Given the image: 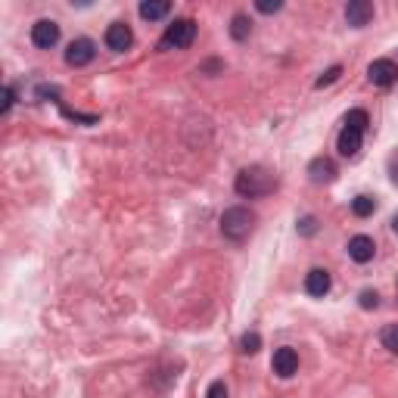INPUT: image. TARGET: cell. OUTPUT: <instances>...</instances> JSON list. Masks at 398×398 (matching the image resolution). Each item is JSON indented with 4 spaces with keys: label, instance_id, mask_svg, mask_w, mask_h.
<instances>
[{
    "label": "cell",
    "instance_id": "1",
    "mask_svg": "<svg viewBox=\"0 0 398 398\" xmlns=\"http://www.w3.org/2000/svg\"><path fill=\"white\" fill-rule=\"evenodd\" d=\"M237 193L243 199H258V196H268L277 190V177L271 175L268 168H262V165H249V168H243L240 175H237Z\"/></svg>",
    "mask_w": 398,
    "mask_h": 398
},
{
    "label": "cell",
    "instance_id": "2",
    "mask_svg": "<svg viewBox=\"0 0 398 398\" xmlns=\"http://www.w3.org/2000/svg\"><path fill=\"white\" fill-rule=\"evenodd\" d=\"M252 230H255V212L246 209V205H234L221 215V234L230 243H243Z\"/></svg>",
    "mask_w": 398,
    "mask_h": 398
},
{
    "label": "cell",
    "instance_id": "3",
    "mask_svg": "<svg viewBox=\"0 0 398 398\" xmlns=\"http://www.w3.org/2000/svg\"><path fill=\"white\" fill-rule=\"evenodd\" d=\"M196 38V22L193 19H175V25H168V31L159 41V50H187Z\"/></svg>",
    "mask_w": 398,
    "mask_h": 398
},
{
    "label": "cell",
    "instance_id": "4",
    "mask_svg": "<svg viewBox=\"0 0 398 398\" xmlns=\"http://www.w3.org/2000/svg\"><path fill=\"white\" fill-rule=\"evenodd\" d=\"M94 56H97V44L90 41V38H78V41H72L69 50H65V63L75 65V69L88 65Z\"/></svg>",
    "mask_w": 398,
    "mask_h": 398
},
{
    "label": "cell",
    "instance_id": "5",
    "mask_svg": "<svg viewBox=\"0 0 398 398\" xmlns=\"http://www.w3.org/2000/svg\"><path fill=\"white\" fill-rule=\"evenodd\" d=\"M367 78L376 84V88H389V84H395L398 78V65L392 59H374L367 69Z\"/></svg>",
    "mask_w": 398,
    "mask_h": 398
},
{
    "label": "cell",
    "instance_id": "6",
    "mask_svg": "<svg viewBox=\"0 0 398 398\" xmlns=\"http://www.w3.org/2000/svg\"><path fill=\"white\" fill-rule=\"evenodd\" d=\"M31 41H35V47L50 50L53 44L59 41V25L53 22V19H41V22H35V25H31Z\"/></svg>",
    "mask_w": 398,
    "mask_h": 398
},
{
    "label": "cell",
    "instance_id": "7",
    "mask_svg": "<svg viewBox=\"0 0 398 398\" xmlns=\"http://www.w3.org/2000/svg\"><path fill=\"white\" fill-rule=\"evenodd\" d=\"M131 44H134V31H131L125 22H112L109 29H106V47H109V50L125 53Z\"/></svg>",
    "mask_w": 398,
    "mask_h": 398
},
{
    "label": "cell",
    "instance_id": "8",
    "mask_svg": "<svg viewBox=\"0 0 398 398\" xmlns=\"http://www.w3.org/2000/svg\"><path fill=\"white\" fill-rule=\"evenodd\" d=\"M271 367H274V374L280 376V380H289V376L298 370V355H296V349H289V346H283V349H277L274 351V361H271Z\"/></svg>",
    "mask_w": 398,
    "mask_h": 398
},
{
    "label": "cell",
    "instance_id": "9",
    "mask_svg": "<svg viewBox=\"0 0 398 398\" xmlns=\"http://www.w3.org/2000/svg\"><path fill=\"white\" fill-rule=\"evenodd\" d=\"M370 19H374V3H367V0H351L346 6V22L355 29H364Z\"/></svg>",
    "mask_w": 398,
    "mask_h": 398
},
{
    "label": "cell",
    "instance_id": "10",
    "mask_svg": "<svg viewBox=\"0 0 398 398\" xmlns=\"http://www.w3.org/2000/svg\"><path fill=\"white\" fill-rule=\"evenodd\" d=\"M374 252H376V243L370 240V237L358 234V237H351V240H349V255L355 258L358 264H367L370 258H374Z\"/></svg>",
    "mask_w": 398,
    "mask_h": 398
},
{
    "label": "cell",
    "instance_id": "11",
    "mask_svg": "<svg viewBox=\"0 0 398 398\" xmlns=\"http://www.w3.org/2000/svg\"><path fill=\"white\" fill-rule=\"evenodd\" d=\"M330 287H333V280H330V274L324 268H315L308 277H305V289H308V296H315V298H324L330 293Z\"/></svg>",
    "mask_w": 398,
    "mask_h": 398
},
{
    "label": "cell",
    "instance_id": "12",
    "mask_svg": "<svg viewBox=\"0 0 398 398\" xmlns=\"http://www.w3.org/2000/svg\"><path fill=\"white\" fill-rule=\"evenodd\" d=\"M308 175H311V181H315V184H330V181L336 177V165H333V159L317 156L315 162L308 165Z\"/></svg>",
    "mask_w": 398,
    "mask_h": 398
},
{
    "label": "cell",
    "instance_id": "13",
    "mask_svg": "<svg viewBox=\"0 0 398 398\" xmlns=\"http://www.w3.org/2000/svg\"><path fill=\"white\" fill-rule=\"evenodd\" d=\"M361 141H364L361 131L342 128V131H340V143H336V147H340V152H342L346 159H351V156H358V150H361Z\"/></svg>",
    "mask_w": 398,
    "mask_h": 398
},
{
    "label": "cell",
    "instance_id": "14",
    "mask_svg": "<svg viewBox=\"0 0 398 398\" xmlns=\"http://www.w3.org/2000/svg\"><path fill=\"white\" fill-rule=\"evenodd\" d=\"M168 10H171L168 0H143V3H141V16L150 19V22H156V19L168 16Z\"/></svg>",
    "mask_w": 398,
    "mask_h": 398
},
{
    "label": "cell",
    "instance_id": "15",
    "mask_svg": "<svg viewBox=\"0 0 398 398\" xmlns=\"http://www.w3.org/2000/svg\"><path fill=\"white\" fill-rule=\"evenodd\" d=\"M249 35H252V19L246 13H237V16L230 19V38H234V41H246Z\"/></svg>",
    "mask_w": 398,
    "mask_h": 398
},
{
    "label": "cell",
    "instance_id": "16",
    "mask_svg": "<svg viewBox=\"0 0 398 398\" xmlns=\"http://www.w3.org/2000/svg\"><path fill=\"white\" fill-rule=\"evenodd\" d=\"M374 209H376V199L374 196H355V199H351V212H355L358 218L374 215Z\"/></svg>",
    "mask_w": 398,
    "mask_h": 398
},
{
    "label": "cell",
    "instance_id": "17",
    "mask_svg": "<svg viewBox=\"0 0 398 398\" xmlns=\"http://www.w3.org/2000/svg\"><path fill=\"white\" fill-rule=\"evenodd\" d=\"M367 125H370V118H367V112L364 109H351L349 116H346V128H355V131H367Z\"/></svg>",
    "mask_w": 398,
    "mask_h": 398
},
{
    "label": "cell",
    "instance_id": "18",
    "mask_svg": "<svg viewBox=\"0 0 398 398\" xmlns=\"http://www.w3.org/2000/svg\"><path fill=\"white\" fill-rule=\"evenodd\" d=\"M258 349H262V336H258V333H243V340H240L243 355H255Z\"/></svg>",
    "mask_w": 398,
    "mask_h": 398
},
{
    "label": "cell",
    "instance_id": "19",
    "mask_svg": "<svg viewBox=\"0 0 398 398\" xmlns=\"http://www.w3.org/2000/svg\"><path fill=\"white\" fill-rule=\"evenodd\" d=\"M380 342H383V349L398 351V324H392V327L383 330V333H380Z\"/></svg>",
    "mask_w": 398,
    "mask_h": 398
},
{
    "label": "cell",
    "instance_id": "20",
    "mask_svg": "<svg viewBox=\"0 0 398 398\" xmlns=\"http://www.w3.org/2000/svg\"><path fill=\"white\" fill-rule=\"evenodd\" d=\"M296 230H298V234H302V237H315V234H317V218H315V215H305V218H298Z\"/></svg>",
    "mask_w": 398,
    "mask_h": 398
},
{
    "label": "cell",
    "instance_id": "21",
    "mask_svg": "<svg viewBox=\"0 0 398 398\" xmlns=\"http://www.w3.org/2000/svg\"><path fill=\"white\" fill-rule=\"evenodd\" d=\"M340 75H342V65H333V69H327L321 78H317V88H327V84H333Z\"/></svg>",
    "mask_w": 398,
    "mask_h": 398
},
{
    "label": "cell",
    "instance_id": "22",
    "mask_svg": "<svg viewBox=\"0 0 398 398\" xmlns=\"http://www.w3.org/2000/svg\"><path fill=\"white\" fill-rule=\"evenodd\" d=\"M255 10H258V13H264V16H271V13L283 10V3H280V0H258Z\"/></svg>",
    "mask_w": 398,
    "mask_h": 398
},
{
    "label": "cell",
    "instance_id": "23",
    "mask_svg": "<svg viewBox=\"0 0 398 398\" xmlns=\"http://www.w3.org/2000/svg\"><path fill=\"white\" fill-rule=\"evenodd\" d=\"M205 398H228V386H224V380H215L209 386V392H205Z\"/></svg>",
    "mask_w": 398,
    "mask_h": 398
},
{
    "label": "cell",
    "instance_id": "24",
    "mask_svg": "<svg viewBox=\"0 0 398 398\" xmlns=\"http://www.w3.org/2000/svg\"><path fill=\"white\" fill-rule=\"evenodd\" d=\"M358 298H361V308H376V305H380V296H376L374 289H364Z\"/></svg>",
    "mask_w": 398,
    "mask_h": 398
},
{
    "label": "cell",
    "instance_id": "25",
    "mask_svg": "<svg viewBox=\"0 0 398 398\" xmlns=\"http://www.w3.org/2000/svg\"><path fill=\"white\" fill-rule=\"evenodd\" d=\"M389 177H392V184H398V152L389 156Z\"/></svg>",
    "mask_w": 398,
    "mask_h": 398
},
{
    "label": "cell",
    "instance_id": "26",
    "mask_svg": "<svg viewBox=\"0 0 398 398\" xmlns=\"http://www.w3.org/2000/svg\"><path fill=\"white\" fill-rule=\"evenodd\" d=\"M13 106V88H3V103H0V112H10Z\"/></svg>",
    "mask_w": 398,
    "mask_h": 398
},
{
    "label": "cell",
    "instance_id": "27",
    "mask_svg": "<svg viewBox=\"0 0 398 398\" xmlns=\"http://www.w3.org/2000/svg\"><path fill=\"white\" fill-rule=\"evenodd\" d=\"M218 69H221V63H215V59H212V63H205V65H202V72H218Z\"/></svg>",
    "mask_w": 398,
    "mask_h": 398
},
{
    "label": "cell",
    "instance_id": "28",
    "mask_svg": "<svg viewBox=\"0 0 398 398\" xmlns=\"http://www.w3.org/2000/svg\"><path fill=\"white\" fill-rule=\"evenodd\" d=\"M392 230H395V234H398V215L392 218Z\"/></svg>",
    "mask_w": 398,
    "mask_h": 398
}]
</instances>
